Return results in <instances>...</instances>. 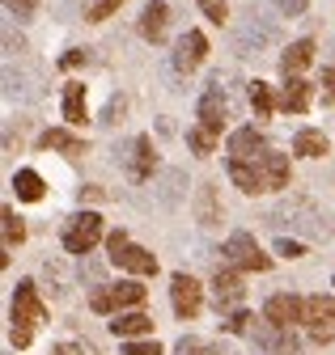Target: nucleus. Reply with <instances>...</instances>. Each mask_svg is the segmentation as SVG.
I'll list each match as a JSON object with an SVG mask.
<instances>
[{
  "mask_svg": "<svg viewBox=\"0 0 335 355\" xmlns=\"http://www.w3.org/2000/svg\"><path fill=\"white\" fill-rule=\"evenodd\" d=\"M64 119L72 123V127H81L90 114H85V85L81 80H68L64 85Z\"/></svg>",
  "mask_w": 335,
  "mask_h": 355,
  "instance_id": "aec40b11",
  "label": "nucleus"
},
{
  "mask_svg": "<svg viewBox=\"0 0 335 355\" xmlns=\"http://www.w3.org/2000/svg\"><path fill=\"white\" fill-rule=\"evenodd\" d=\"M225 123H229V98H225L221 80H213V89L199 98V127H208L213 136H221Z\"/></svg>",
  "mask_w": 335,
  "mask_h": 355,
  "instance_id": "6e6552de",
  "label": "nucleus"
},
{
  "mask_svg": "<svg viewBox=\"0 0 335 355\" xmlns=\"http://www.w3.org/2000/svg\"><path fill=\"white\" fill-rule=\"evenodd\" d=\"M174 351H179V355H221L217 347H208V343H199V338H179Z\"/></svg>",
  "mask_w": 335,
  "mask_h": 355,
  "instance_id": "7c9ffc66",
  "label": "nucleus"
},
{
  "mask_svg": "<svg viewBox=\"0 0 335 355\" xmlns=\"http://www.w3.org/2000/svg\"><path fill=\"white\" fill-rule=\"evenodd\" d=\"M170 304H174V313H179L183 322H191L199 309H204V288H199L187 271H179V275L170 279Z\"/></svg>",
  "mask_w": 335,
  "mask_h": 355,
  "instance_id": "423d86ee",
  "label": "nucleus"
},
{
  "mask_svg": "<svg viewBox=\"0 0 335 355\" xmlns=\"http://www.w3.org/2000/svg\"><path fill=\"white\" fill-rule=\"evenodd\" d=\"M263 318L276 322V326H297V322H306V300L293 296V292H276L263 304Z\"/></svg>",
  "mask_w": 335,
  "mask_h": 355,
  "instance_id": "1a4fd4ad",
  "label": "nucleus"
},
{
  "mask_svg": "<svg viewBox=\"0 0 335 355\" xmlns=\"http://www.w3.org/2000/svg\"><path fill=\"white\" fill-rule=\"evenodd\" d=\"M0 220H5V245H9V250H13V245H22V241H26V225L17 220V211H13V207H5V211H0Z\"/></svg>",
  "mask_w": 335,
  "mask_h": 355,
  "instance_id": "a878e982",
  "label": "nucleus"
},
{
  "mask_svg": "<svg viewBox=\"0 0 335 355\" xmlns=\"http://www.w3.org/2000/svg\"><path fill=\"white\" fill-rule=\"evenodd\" d=\"M153 165H157V157H153V140H149V136H136V140H132V161H128L132 178H149Z\"/></svg>",
  "mask_w": 335,
  "mask_h": 355,
  "instance_id": "412c9836",
  "label": "nucleus"
},
{
  "mask_svg": "<svg viewBox=\"0 0 335 355\" xmlns=\"http://www.w3.org/2000/svg\"><path fill=\"white\" fill-rule=\"evenodd\" d=\"M115 114H123V98H111V106H106V119H102V123H115Z\"/></svg>",
  "mask_w": 335,
  "mask_h": 355,
  "instance_id": "4c0bfd02",
  "label": "nucleus"
},
{
  "mask_svg": "<svg viewBox=\"0 0 335 355\" xmlns=\"http://www.w3.org/2000/svg\"><path fill=\"white\" fill-rule=\"evenodd\" d=\"M102 241V216L98 211H76L64 225V250L68 254H90Z\"/></svg>",
  "mask_w": 335,
  "mask_h": 355,
  "instance_id": "20e7f679",
  "label": "nucleus"
},
{
  "mask_svg": "<svg viewBox=\"0 0 335 355\" xmlns=\"http://www.w3.org/2000/svg\"><path fill=\"white\" fill-rule=\"evenodd\" d=\"M38 322H47V304L38 300L34 279H22L17 284V296H13V330H9L13 334V347H30Z\"/></svg>",
  "mask_w": 335,
  "mask_h": 355,
  "instance_id": "f257e3e1",
  "label": "nucleus"
},
{
  "mask_svg": "<svg viewBox=\"0 0 335 355\" xmlns=\"http://www.w3.org/2000/svg\"><path fill=\"white\" fill-rule=\"evenodd\" d=\"M259 169L268 178V191H284L288 187V157L284 153H259Z\"/></svg>",
  "mask_w": 335,
  "mask_h": 355,
  "instance_id": "a211bd4d",
  "label": "nucleus"
},
{
  "mask_svg": "<svg viewBox=\"0 0 335 355\" xmlns=\"http://www.w3.org/2000/svg\"><path fill=\"white\" fill-rule=\"evenodd\" d=\"M318 85H322V98L335 106V68H322V80Z\"/></svg>",
  "mask_w": 335,
  "mask_h": 355,
  "instance_id": "f704fd0d",
  "label": "nucleus"
},
{
  "mask_svg": "<svg viewBox=\"0 0 335 355\" xmlns=\"http://www.w3.org/2000/svg\"><path fill=\"white\" fill-rule=\"evenodd\" d=\"M145 288L136 284V279H123V284H115V288H98L94 296H90V309L94 313H115V309H136V304H145Z\"/></svg>",
  "mask_w": 335,
  "mask_h": 355,
  "instance_id": "39448f33",
  "label": "nucleus"
},
{
  "mask_svg": "<svg viewBox=\"0 0 335 355\" xmlns=\"http://www.w3.org/2000/svg\"><path fill=\"white\" fill-rule=\"evenodd\" d=\"M111 330H115V338H145V334H153V318H145V313H119L115 322H111Z\"/></svg>",
  "mask_w": 335,
  "mask_h": 355,
  "instance_id": "6ab92c4d",
  "label": "nucleus"
},
{
  "mask_svg": "<svg viewBox=\"0 0 335 355\" xmlns=\"http://www.w3.org/2000/svg\"><path fill=\"white\" fill-rule=\"evenodd\" d=\"M187 144L195 148V157H208V153L217 148V136L208 127H195V131H187Z\"/></svg>",
  "mask_w": 335,
  "mask_h": 355,
  "instance_id": "bb28decb",
  "label": "nucleus"
},
{
  "mask_svg": "<svg viewBox=\"0 0 335 355\" xmlns=\"http://www.w3.org/2000/svg\"><path fill=\"white\" fill-rule=\"evenodd\" d=\"M199 9H204L208 21H217V26H221V21L229 17V0H199Z\"/></svg>",
  "mask_w": 335,
  "mask_h": 355,
  "instance_id": "c756f323",
  "label": "nucleus"
},
{
  "mask_svg": "<svg viewBox=\"0 0 335 355\" xmlns=\"http://www.w3.org/2000/svg\"><path fill=\"white\" fill-rule=\"evenodd\" d=\"M327 136L322 131H297V136H293V153L297 157H327Z\"/></svg>",
  "mask_w": 335,
  "mask_h": 355,
  "instance_id": "5701e85b",
  "label": "nucleus"
},
{
  "mask_svg": "<svg viewBox=\"0 0 335 355\" xmlns=\"http://www.w3.org/2000/svg\"><path fill=\"white\" fill-rule=\"evenodd\" d=\"M229 182H234L242 195L268 191V178H263V169H259V157H255V165H250L246 157H229Z\"/></svg>",
  "mask_w": 335,
  "mask_h": 355,
  "instance_id": "9d476101",
  "label": "nucleus"
},
{
  "mask_svg": "<svg viewBox=\"0 0 335 355\" xmlns=\"http://www.w3.org/2000/svg\"><path fill=\"white\" fill-rule=\"evenodd\" d=\"M250 106H255V119H268L276 98H272V85L268 80H250Z\"/></svg>",
  "mask_w": 335,
  "mask_h": 355,
  "instance_id": "393cba45",
  "label": "nucleus"
},
{
  "mask_svg": "<svg viewBox=\"0 0 335 355\" xmlns=\"http://www.w3.org/2000/svg\"><path fill=\"white\" fill-rule=\"evenodd\" d=\"M119 355H161V347L153 338H145V343L140 338H123V351Z\"/></svg>",
  "mask_w": 335,
  "mask_h": 355,
  "instance_id": "c85d7f7f",
  "label": "nucleus"
},
{
  "mask_svg": "<svg viewBox=\"0 0 335 355\" xmlns=\"http://www.w3.org/2000/svg\"><path fill=\"white\" fill-rule=\"evenodd\" d=\"M310 60H314V42H310V38H297V42H288V47H284V55H280V72H284V76H297Z\"/></svg>",
  "mask_w": 335,
  "mask_h": 355,
  "instance_id": "f3484780",
  "label": "nucleus"
},
{
  "mask_svg": "<svg viewBox=\"0 0 335 355\" xmlns=\"http://www.w3.org/2000/svg\"><path fill=\"white\" fill-rule=\"evenodd\" d=\"M229 153H234V157H246V161H255L259 153H268L263 131H255V127H242V131H234V136H229Z\"/></svg>",
  "mask_w": 335,
  "mask_h": 355,
  "instance_id": "2eb2a0df",
  "label": "nucleus"
},
{
  "mask_svg": "<svg viewBox=\"0 0 335 355\" xmlns=\"http://www.w3.org/2000/svg\"><path fill=\"white\" fill-rule=\"evenodd\" d=\"M306 326L314 343H331L335 338V300L331 296H310L306 300Z\"/></svg>",
  "mask_w": 335,
  "mask_h": 355,
  "instance_id": "0eeeda50",
  "label": "nucleus"
},
{
  "mask_svg": "<svg viewBox=\"0 0 335 355\" xmlns=\"http://www.w3.org/2000/svg\"><path fill=\"white\" fill-rule=\"evenodd\" d=\"M165 26H170V5H165V0H149V5L140 9V38L145 42H161Z\"/></svg>",
  "mask_w": 335,
  "mask_h": 355,
  "instance_id": "ddd939ff",
  "label": "nucleus"
},
{
  "mask_svg": "<svg viewBox=\"0 0 335 355\" xmlns=\"http://www.w3.org/2000/svg\"><path fill=\"white\" fill-rule=\"evenodd\" d=\"M195 216H199L204 229L221 220V203H217V191H213V187H199V195H195Z\"/></svg>",
  "mask_w": 335,
  "mask_h": 355,
  "instance_id": "b1692460",
  "label": "nucleus"
},
{
  "mask_svg": "<svg viewBox=\"0 0 335 355\" xmlns=\"http://www.w3.org/2000/svg\"><path fill=\"white\" fill-rule=\"evenodd\" d=\"M204 55H208V38H204L199 30H187V34L179 38V47H174V68H179V72H195V68L204 64Z\"/></svg>",
  "mask_w": 335,
  "mask_h": 355,
  "instance_id": "f8f14e48",
  "label": "nucleus"
},
{
  "mask_svg": "<svg viewBox=\"0 0 335 355\" xmlns=\"http://www.w3.org/2000/svg\"><path fill=\"white\" fill-rule=\"evenodd\" d=\"M250 322H255V318H250V313H229L225 330H229V334H246V330H250Z\"/></svg>",
  "mask_w": 335,
  "mask_h": 355,
  "instance_id": "473e14b6",
  "label": "nucleus"
},
{
  "mask_svg": "<svg viewBox=\"0 0 335 355\" xmlns=\"http://www.w3.org/2000/svg\"><path fill=\"white\" fill-rule=\"evenodd\" d=\"M123 0H85V21H106Z\"/></svg>",
  "mask_w": 335,
  "mask_h": 355,
  "instance_id": "cd10ccee",
  "label": "nucleus"
},
{
  "mask_svg": "<svg viewBox=\"0 0 335 355\" xmlns=\"http://www.w3.org/2000/svg\"><path fill=\"white\" fill-rule=\"evenodd\" d=\"M106 250H111V262H115V266H123V271H132V275H153V271H157V258H153L149 250L132 245L123 229L106 237Z\"/></svg>",
  "mask_w": 335,
  "mask_h": 355,
  "instance_id": "7ed1b4c3",
  "label": "nucleus"
},
{
  "mask_svg": "<svg viewBox=\"0 0 335 355\" xmlns=\"http://www.w3.org/2000/svg\"><path fill=\"white\" fill-rule=\"evenodd\" d=\"M242 296H246V288H242V271H234V266H217V275H213V300H217V309H234V304H242Z\"/></svg>",
  "mask_w": 335,
  "mask_h": 355,
  "instance_id": "9b49d317",
  "label": "nucleus"
},
{
  "mask_svg": "<svg viewBox=\"0 0 335 355\" xmlns=\"http://www.w3.org/2000/svg\"><path fill=\"white\" fill-rule=\"evenodd\" d=\"M5 9L17 13V17H30L34 13V0H5Z\"/></svg>",
  "mask_w": 335,
  "mask_h": 355,
  "instance_id": "c9c22d12",
  "label": "nucleus"
},
{
  "mask_svg": "<svg viewBox=\"0 0 335 355\" xmlns=\"http://www.w3.org/2000/svg\"><path fill=\"white\" fill-rule=\"evenodd\" d=\"M38 148L43 153H68V157H76V153H85V140H76L72 131H64V127H47L43 136H38Z\"/></svg>",
  "mask_w": 335,
  "mask_h": 355,
  "instance_id": "dca6fc26",
  "label": "nucleus"
},
{
  "mask_svg": "<svg viewBox=\"0 0 335 355\" xmlns=\"http://www.w3.org/2000/svg\"><path fill=\"white\" fill-rule=\"evenodd\" d=\"M51 355H85V347H76V343H56Z\"/></svg>",
  "mask_w": 335,
  "mask_h": 355,
  "instance_id": "e433bc0d",
  "label": "nucleus"
},
{
  "mask_svg": "<svg viewBox=\"0 0 335 355\" xmlns=\"http://www.w3.org/2000/svg\"><path fill=\"white\" fill-rule=\"evenodd\" d=\"M276 254H284V258H302V254H306V245H302V241L280 237V241H276Z\"/></svg>",
  "mask_w": 335,
  "mask_h": 355,
  "instance_id": "72a5a7b5",
  "label": "nucleus"
},
{
  "mask_svg": "<svg viewBox=\"0 0 335 355\" xmlns=\"http://www.w3.org/2000/svg\"><path fill=\"white\" fill-rule=\"evenodd\" d=\"M310 98H314V85H310V80H302V72H297V76H284L280 106H284L288 114H306V110H310Z\"/></svg>",
  "mask_w": 335,
  "mask_h": 355,
  "instance_id": "4468645a",
  "label": "nucleus"
},
{
  "mask_svg": "<svg viewBox=\"0 0 335 355\" xmlns=\"http://www.w3.org/2000/svg\"><path fill=\"white\" fill-rule=\"evenodd\" d=\"M60 64H64V68H76V64H85V51H68Z\"/></svg>",
  "mask_w": 335,
  "mask_h": 355,
  "instance_id": "58836bf2",
  "label": "nucleus"
},
{
  "mask_svg": "<svg viewBox=\"0 0 335 355\" xmlns=\"http://www.w3.org/2000/svg\"><path fill=\"white\" fill-rule=\"evenodd\" d=\"M221 262L234 266V271H268V266H272V258L255 245V237H250V233H234L221 245Z\"/></svg>",
  "mask_w": 335,
  "mask_h": 355,
  "instance_id": "f03ea898",
  "label": "nucleus"
},
{
  "mask_svg": "<svg viewBox=\"0 0 335 355\" xmlns=\"http://www.w3.org/2000/svg\"><path fill=\"white\" fill-rule=\"evenodd\" d=\"M13 191H17V199L38 203V199H43V178H38L34 169H17L13 173Z\"/></svg>",
  "mask_w": 335,
  "mask_h": 355,
  "instance_id": "4be33fe9",
  "label": "nucleus"
},
{
  "mask_svg": "<svg viewBox=\"0 0 335 355\" xmlns=\"http://www.w3.org/2000/svg\"><path fill=\"white\" fill-rule=\"evenodd\" d=\"M276 9H280L284 17H302V13L310 9V0H276Z\"/></svg>",
  "mask_w": 335,
  "mask_h": 355,
  "instance_id": "2f4dec72",
  "label": "nucleus"
}]
</instances>
